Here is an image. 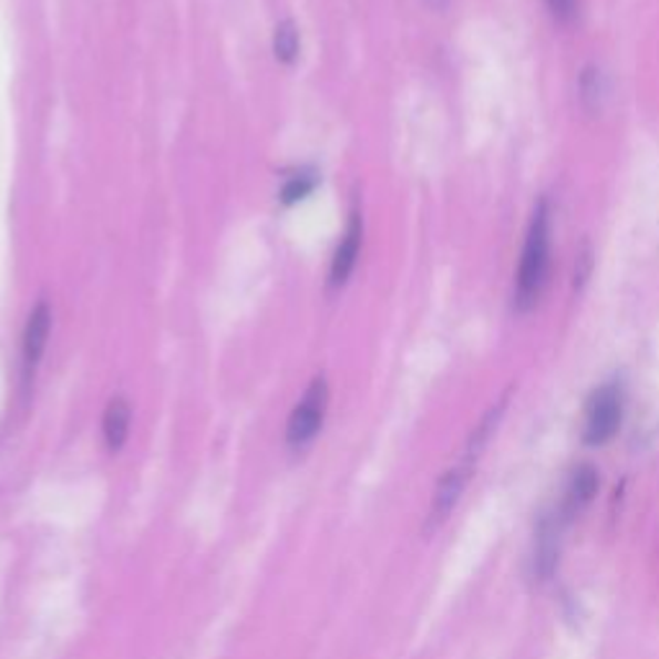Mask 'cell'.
Instances as JSON below:
<instances>
[{
	"label": "cell",
	"mask_w": 659,
	"mask_h": 659,
	"mask_svg": "<svg viewBox=\"0 0 659 659\" xmlns=\"http://www.w3.org/2000/svg\"><path fill=\"white\" fill-rule=\"evenodd\" d=\"M549 209H546V204H538L534 219H531L526 245H523L518 279H515V309L518 312H528L531 307H536L546 286V276H549Z\"/></svg>",
	"instance_id": "6da1fadb"
},
{
	"label": "cell",
	"mask_w": 659,
	"mask_h": 659,
	"mask_svg": "<svg viewBox=\"0 0 659 659\" xmlns=\"http://www.w3.org/2000/svg\"><path fill=\"white\" fill-rule=\"evenodd\" d=\"M476 462L480 459L472 456V454H462V459L446 470V474L441 476L439 484H435L433 490V500H431V507H428V515H425V523H423V534L425 536H433L435 531L443 528V523L451 518V513L456 511L459 500H462L466 484H470L472 474L476 470Z\"/></svg>",
	"instance_id": "7a4b0ae2"
},
{
	"label": "cell",
	"mask_w": 659,
	"mask_h": 659,
	"mask_svg": "<svg viewBox=\"0 0 659 659\" xmlns=\"http://www.w3.org/2000/svg\"><path fill=\"white\" fill-rule=\"evenodd\" d=\"M328 400H330L328 381L317 377L312 384H309L305 397H301V402L294 408L289 423H286V443H289V449L301 451L315 441V435L320 433V428L325 423Z\"/></svg>",
	"instance_id": "3957f363"
},
{
	"label": "cell",
	"mask_w": 659,
	"mask_h": 659,
	"mask_svg": "<svg viewBox=\"0 0 659 659\" xmlns=\"http://www.w3.org/2000/svg\"><path fill=\"white\" fill-rule=\"evenodd\" d=\"M624 420V397L621 389L616 384H606L595 389L585 408V425L583 439L587 446H606L608 441H614Z\"/></svg>",
	"instance_id": "277c9868"
},
{
	"label": "cell",
	"mask_w": 659,
	"mask_h": 659,
	"mask_svg": "<svg viewBox=\"0 0 659 659\" xmlns=\"http://www.w3.org/2000/svg\"><path fill=\"white\" fill-rule=\"evenodd\" d=\"M598 484H600L598 472H595V466H590V464L577 466V470L572 472L567 487H565V497H562V505L557 511V515L565 526L585 513V507L593 503L595 495H598Z\"/></svg>",
	"instance_id": "5b68a950"
},
{
	"label": "cell",
	"mask_w": 659,
	"mask_h": 659,
	"mask_svg": "<svg viewBox=\"0 0 659 659\" xmlns=\"http://www.w3.org/2000/svg\"><path fill=\"white\" fill-rule=\"evenodd\" d=\"M567 526L562 523L559 515H549L542 521L536 536V557H534V575L536 579H549L552 572L557 569L559 549H562V531Z\"/></svg>",
	"instance_id": "8992f818"
},
{
	"label": "cell",
	"mask_w": 659,
	"mask_h": 659,
	"mask_svg": "<svg viewBox=\"0 0 659 659\" xmlns=\"http://www.w3.org/2000/svg\"><path fill=\"white\" fill-rule=\"evenodd\" d=\"M50 322L52 315L47 305H39L34 312L29 315L27 332H23V371H27V377L34 374L37 363L42 359L47 338H50Z\"/></svg>",
	"instance_id": "52a82bcc"
},
{
	"label": "cell",
	"mask_w": 659,
	"mask_h": 659,
	"mask_svg": "<svg viewBox=\"0 0 659 659\" xmlns=\"http://www.w3.org/2000/svg\"><path fill=\"white\" fill-rule=\"evenodd\" d=\"M130 423H132L130 402H126L124 397H114V400L109 402L106 412H103V423H101L103 443H106L111 454H116V451L124 449L126 439H130Z\"/></svg>",
	"instance_id": "ba28073f"
},
{
	"label": "cell",
	"mask_w": 659,
	"mask_h": 659,
	"mask_svg": "<svg viewBox=\"0 0 659 659\" xmlns=\"http://www.w3.org/2000/svg\"><path fill=\"white\" fill-rule=\"evenodd\" d=\"M359 248H361V219L359 214H353L351 225H348L343 240H340L336 258H332V268H330V279L332 286L346 284L348 276H351L356 258H359Z\"/></svg>",
	"instance_id": "9c48e42d"
},
{
	"label": "cell",
	"mask_w": 659,
	"mask_h": 659,
	"mask_svg": "<svg viewBox=\"0 0 659 659\" xmlns=\"http://www.w3.org/2000/svg\"><path fill=\"white\" fill-rule=\"evenodd\" d=\"M276 58L281 62H291L297 58V50H299V34L297 29H294L291 21L281 23L279 29H276Z\"/></svg>",
	"instance_id": "30bf717a"
},
{
	"label": "cell",
	"mask_w": 659,
	"mask_h": 659,
	"mask_svg": "<svg viewBox=\"0 0 659 659\" xmlns=\"http://www.w3.org/2000/svg\"><path fill=\"white\" fill-rule=\"evenodd\" d=\"M579 89H583L585 106L587 109H598L600 106V99H603V78H600V70L587 68L585 75H583V83H579Z\"/></svg>",
	"instance_id": "8fae6325"
},
{
	"label": "cell",
	"mask_w": 659,
	"mask_h": 659,
	"mask_svg": "<svg viewBox=\"0 0 659 659\" xmlns=\"http://www.w3.org/2000/svg\"><path fill=\"white\" fill-rule=\"evenodd\" d=\"M312 186H315L312 176H291L289 181H286L281 198L286 204H294V202H299V198H305L309 191H312Z\"/></svg>",
	"instance_id": "7c38bea8"
},
{
	"label": "cell",
	"mask_w": 659,
	"mask_h": 659,
	"mask_svg": "<svg viewBox=\"0 0 659 659\" xmlns=\"http://www.w3.org/2000/svg\"><path fill=\"white\" fill-rule=\"evenodd\" d=\"M546 6H549L552 16L557 21H572V16L577 11V0H546Z\"/></svg>",
	"instance_id": "4fadbf2b"
}]
</instances>
